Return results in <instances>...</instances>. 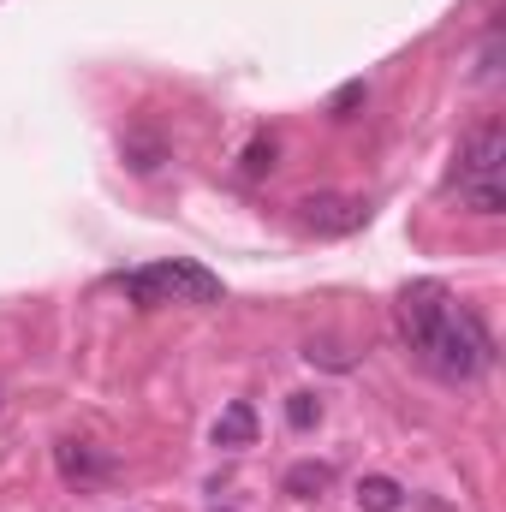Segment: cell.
<instances>
[{
    "mask_svg": "<svg viewBox=\"0 0 506 512\" xmlns=\"http://www.w3.org/2000/svg\"><path fill=\"white\" fill-rule=\"evenodd\" d=\"M54 465H60V477L66 483H108L114 477V453L108 447H96V441H60L54 447Z\"/></svg>",
    "mask_w": 506,
    "mask_h": 512,
    "instance_id": "obj_6",
    "label": "cell"
},
{
    "mask_svg": "<svg viewBox=\"0 0 506 512\" xmlns=\"http://www.w3.org/2000/svg\"><path fill=\"white\" fill-rule=\"evenodd\" d=\"M364 215H370L364 197H346V191H316V197L298 203V221H304L310 233H322V239H346V233H358Z\"/></svg>",
    "mask_w": 506,
    "mask_h": 512,
    "instance_id": "obj_5",
    "label": "cell"
},
{
    "mask_svg": "<svg viewBox=\"0 0 506 512\" xmlns=\"http://www.w3.org/2000/svg\"><path fill=\"white\" fill-rule=\"evenodd\" d=\"M120 292L137 304H221V274L197 268V262H149L120 274Z\"/></svg>",
    "mask_w": 506,
    "mask_h": 512,
    "instance_id": "obj_3",
    "label": "cell"
},
{
    "mask_svg": "<svg viewBox=\"0 0 506 512\" xmlns=\"http://www.w3.org/2000/svg\"><path fill=\"white\" fill-rule=\"evenodd\" d=\"M364 96H370V90H364V84H346V90H340V96H334V102H328V114H334V120H352V108H358V102H364Z\"/></svg>",
    "mask_w": 506,
    "mask_h": 512,
    "instance_id": "obj_14",
    "label": "cell"
},
{
    "mask_svg": "<svg viewBox=\"0 0 506 512\" xmlns=\"http://www.w3.org/2000/svg\"><path fill=\"white\" fill-rule=\"evenodd\" d=\"M453 185H459V203L471 215H501L506 209V131L501 120H483L477 131H465L459 155H453Z\"/></svg>",
    "mask_w": 506,
    "mask_h": 512,
    "instance_id": "obj_1",
    "label": "cell"
},
{
    "mask_svg": "<svg viewBox=\"0 0 506 512\" xmlns=\"http://www.w3.org/2000/svg\"><path fill=\"white\" fill-rule=\"evenodd\" d=\"M286 423H292V429H316V423H322V399H316V393H292V399H286Z\"/></svg>",
    "mask_w": 506,
    "mask_h": 512,
    "instance_id": "obj_12",
    "label": "cell"
},
{
    "mask_svg": "<svg viewBox=\"0 0 506 512\" xmlns=\"http://www.w3.org/2000/svg\"><path fill=\"white\" fill-rule=\"evenodd\" d=\"M274 155H280V149H274V137H256L251 149H245V161H239V173H245V179H262V173H274Z\"/></svg>",
    "mask_w": 506,
    "mask_h": 512,
    "instance_id": "obj_13",
    "label": "cell"
},
{
    "mask_svg": "<svg viewBox=\"0 0 506 512\" xmlns=\"http://www.w3.org/2000/svg\"><path fill=\"white\" fill-rule=\"evenodd\" d=\"M280 489H286L292 501H322V495L334 489V465H328V459H298V465L280 477Z\"/></svg>",
    "mask_w": 506,
    "mask_h": 512,
    "instance_id": "obj_7",
    "label": "cell"
},
{
    "mask_svg": "<svg viewBox=\"0 0 506 512\" xmlns=\"http://www.w3.org/2000/svg\"><path fill=\"white\" fill-rule=\"evenodd\" d=\"M126 161L137 167V173H155V167L167 161V143H161V137H149V131H131V137H126Z\"/></svg>",
    "mask_w": 506,
    "mask_h": 512,
    "instance_id": "obj_10",
    "label": "cell"
},
{
    "mask_svg": "<svg viewBox=\"0 0 506 512\" xmlns=\"http://www.w3.org/2000/svg\"><path fill=\"white\" fill-rule=\"evenodd\" d=\"M304 358H310V364H322V370H352V364H358V358H352L346 346H334V340H310V346H304Z\"/></svg>",
    "mask_w": 506,
    "mask_h": 512,
    "instance_id": "obj_11",
    "label": "cell"
},
{
    "mask_svg": "<svg viewBox=\"0 0 506 512\" xmlns=\"http://www.w3.org/2000/svg\"><path fill=\"white\" fill-rule=\"evenodd\" d=\"M405 507V489L393 477H364L358 483V512H399Z\"/></svg>",
    "mask_w": 506,
    "mask_h": 512,
    "instance_id": "obj_9",
    "label": "cell"
},
{
    "mask_svg": "<svg viewBox=\"0 0 506 512\" xmlns=\"http://www.w3.org/2000/svg\"><path fill=\"white\" fill-rule=\"evenodd\" d=\"M447 310H453V292L441 286V280H411L405 292H399V304H393V322H399V340L423 358L429 352V340L441 334V322H447Z\"/></svg>",
    "mask_w": 506,
    "mask_h": 512,
    "instance_id": "obj_4",
    "label": "cell"
},
{
    "mask_svg": "<svg viewBox=\"0 0 506 512\" xmlns=\"http://www.w3.org/2000/svg\"><path fill=\"white\" fill-rule=\"evenodd\" d=\"M251 441H256V411L239 399L215 417V447H251Z\"/></svg>",
    "mask_w": 506,
    "mask_h": 512,
    "instance_id": "obj_8",
    "label": "cell"
},
{
    "mask_svg": "<svg viewBox=\"0 0 506 512\" xmlns=\"http://www.w3.org/2000/svg\"><path fill=\"white\" fill-rule=\"evenodd\" d=\"M423 364H429L441 382H471V376H483V370L495 364V340H489L483 316H471V310H447V322H441V334L429 340Z\"/></svg>",
    "mask_w": 506,
    "mask_h": 512,
    "instance_id": "obj_2",
    "label": "cell"
}]
</instances>
